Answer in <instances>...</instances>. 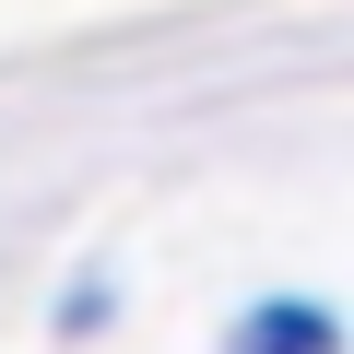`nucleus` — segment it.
<instances>
[{"mask_svg":"<svg viewBox=\"0 0 354 354\" xmlns=\"http://www.w3.org/2000/svg\"><path fill=\"white\" fill-rule=\"evenodd\" d=\"M225 354H342V330H330V307L272 295L260 319H236V342H225Z\"/></svg>","mask_w":354,"mask_h":354,"instance_id":"1","label":"nucleus"}]
</instances>
